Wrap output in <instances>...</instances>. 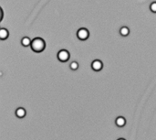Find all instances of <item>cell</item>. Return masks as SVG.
<instances>
[{
  "instance_id": "6da1fadb",
  "label": "cell",
  "mask_w": 156,
  "mask_h": 140,
  "mask_svg": "<svg viewBox=\"0 0 156 140\" xmlns=\"http://www.w3.org/2000/svg\"><path fill=\"white\" fill-rule=\"evenodd\" d=\"M31 49L35 52H42L46 48V42L43 39L41 38H35L34 39H32L31 42Z\"/></svg>"
},
{
  "instance_id": "7a4b0ae2",
  "label": "cell",
  "mask_w": 156,
  "mask_h": 140,
  "mask_svg": "<svg viewBox=\"0 0 156 140\" xmlns=\"http://www.w3.org/2000/svg\"><path fill=\"white\" fill-rule=\"evenodd\" d=\"M89 36H90L89 30L87 29H85V27L79 29L77 32V37L79 38V39H80V40H86V39L89 38Z\"/></svg>"
},
{
  "instance_id": "3957f363",
  "label": "cell",
  "mask_w": 156,
  "mask_h": 140,
  "mask_svg": "<svg viewBox=\"0 0 156 140\" xmlns=\"http://www.w3.org/2000/svg\"><path fill=\"white\" fill-rule=\"evenodd\" d=\"M70 58V54L68 51L66 50H61L58 52V59L62 62H65V61H68Z\"/></svg>"
},
{
  "instance_id": "277c9868",
  "label": "cell",
  "mask_w": 156,
  "mask_h": 140,
  "mask_svg": "<svg viewBox=\"0 0 156 140\" xmlns=\"http://www.w3.org/2000/svg\"><path fill=\"white\" fill-rule=\"evenodd\" d=\"M91 68L93 69V71L95 72H100L101 71V69L103 68V64L100 60H95L91 63Z\"/></svg>"
},
{
  "instance_id": "5b68a950",
  "label": "cell",
  "mask_w": 156,
  "mask_h": 140,
  "mask_svg": "<svg viewBox=\"0 0 156 140\" xmlns=\"http://www.w3.org/2000/svg\"><path fill=\"white\" fill-rule=\"evenodd\" d=\"M16 115H17L18 118H23L26 115V110L22 107H19L16 110Z\"/></svg>"
},
{
  "instance_id": "8992f818",
  "label": "cell",
  "mask_w": 156,
  "mask_h": 140,
  "mask_svg": "<svg viewBox=\"0 0 156 140\" xmlns=\"http://www.w3.org/2000/svg\"><path fill=\"white\" fill-rule=\"evenodd\" d=\"M8 36H9V33H8V29H4V27L0 29V39H2V40H4L6 38H8Z\"/></svg>"
},
{
  "instance_id": "52a82bcc",
  "label": "cell",
  "mask_w": 156,
  "mask_h": 140,
  "mask_svg": "<svg viewBox=\"0 0 156 140\" xmlns=\"http://www.w3.org/2000/svg\"><path fill=\"white\" fill-rule=\"evenodd\" d=\"M115 123H116V124H117L118 127H123L124 124H126V120H125V118H124V117L119 116V117H117V119H116Z\"/></svg>"
},
{
  "instance_id": "ba28073f",
  "label": "cell",
  "mask_w": 156,
  "mask_h": 140,
  "mask_svg": "<svg viewBox=\"0 0 156 140\" xmlns=\"http://www.w3.org/2000/svg\"><path fill=\"white\" fill-rule=\"evenodd\" d=\"M31 42H32V40H31L28 37H24V38H22V39H21V44L23 45L24 47L31 46Z\"/></svg>"
},
{
  "instance_id": "9c48e42d",
  "label": "cell",
  "mask_w": 156,
  "mask_h": 140,
  "mask_svg": "<svg viewBox=\"0 0 156 140\" xmlns=\"http://www.w3.org/2000/svg\"><path fill=\"white\" fill-rule=\"evenodd\" d=\"M120 33H121V36H123V37H127V36L130 34V29H129V27H126V26L122 27L121 29H120Z\"/></svg>"
},
{
  "instance_id": "30bf717a",
  "label": "cell",
  "mask_w": 156,
  "mask_h": 140,
  "mask_svg": "<svg viewBox=\"0 0 156 140\" xmlns=\"http://www.w3.org/2000/svg\"><path fill=\"white\" fill-rule=\"evenodd\" d=\"M78 68H79V63H78L77 61H72L71 63H70V69H71V70L76 71Z\"/></svg>"
},
{
  "instance_id": "8fae6325",
  "label": "cell",
  "mask_w": 156,
  "mask_h": 140,
  "mask_svg": "<svg viewBox=\"0 0 156 140\" xmlns=\"http://www.w3.org/2000/svg\"><path fill=\"white\" fill-rule=\"evenodd\" d=\"M150 9L152 12H153V13H156V2H153L151 4L150 6Z\"/></svg>"
},
{
  "instance_id": "7c38bea8",
  "label": "cell",
  "mask_w": 156,
  "mask_h": 140,
  "mask_svg": "<svg viewBox=\"0 0 156 140\" xmlns=\"http://www.w3.org/2000/svg\"><path fill=\"white\" fill-rule=\"evenodd\" d=\"M118 140H125V139H124V138H119Z\"/></svg>"
}]
</instances>
